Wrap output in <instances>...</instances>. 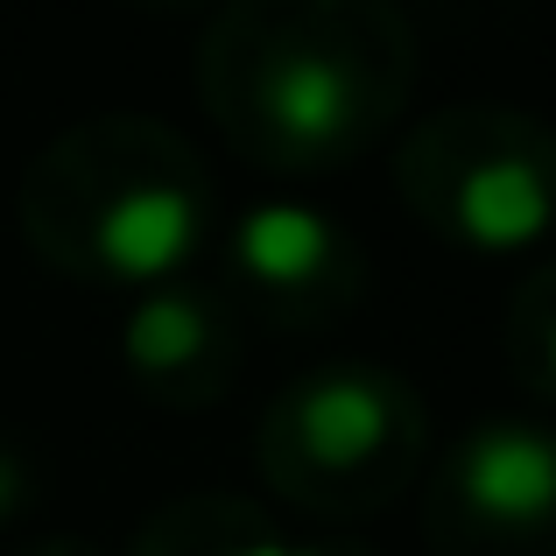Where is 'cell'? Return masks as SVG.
Here are the masks:
<instances>
[{
    "label": "cell",
    "mask_w": 556,
    "mask_h": 556,
    "mask_svg": "<svg viewBox=\"0 0 556 556\" xmlns=\"http://www.w3.org/2000/svg\"><path fill=\"white\" fill-rule=\"evenodd\" d=\"M458 493L501 529H535L556 515V437L529 422H486L458 451Z\"/></svg>",
    "instance_id": "obj_1"
},
{
    "label": "cell",
    "mask_w": 556,
    "mask_h": 556,
    "mask_svg": "<svg viewBox=\"0 0 556 556\" xmlns=\"http://www.w3.org/2000/svg\"><path fill=\"white\" fill-rule=\"evenodd\" d=\"M92 247L121 282H163L198 247V198L177 184H135L92 218Z\"/></svg>",
    "instance_id": "obj_2"
},
{
    "label": "cell",
    "mask_w": 556,
    "mask_h": 556,
    "mask_svg": "<svg viewBox=\"0 0 556 556\" xmlns=\"http://www.w3.org/2000/svg\"><path fill=\"white\" fill-rule=\"evenodd\" d=\"M556 218V190L529 155H486L458 177V232L486 254L535 247Z\"/></svg>",
    "instance_id": "obj_3"
},
{
    "label": "cell",
    "mask_w": 556,
    "mask_h": 556,
    "mask_svg": "<svg viewBox=\"0 0 556 556\" xmlns=\"http://www.w3.org/2000/svg\"><path fill=\"white\" fill-rule=\"evenodd\" d=\"M261 106H268V121L282 127L289 141L317 149V141H339L345 127H353L359 78H353V64H339V56H325V50H289L282 64L268 71V85H261Z\"/></svg>",
    "instance_id": "obj_4"
},
{
    "label": "cell",
    "mask_w": 556,
    "mask_h": 556,
    "mask_svg": "<svg viewBox=\"0 0 556 556\" xmlns=\"http://www.w3.org/2000/svg\"><path fill=\"white\" fill-rule=\"evenodd\" d=\"M296 437L317 465H359L388 437V394L367 374H317L296 394Z\"/></svg>",
    "instance_id": "obj_5"
},
{
    "label": "cell",
    "mask_w": 556,
    "mask_h": 556,
    "mask_svg": "<svg viewBox=\"0 0 556 556\" xmlns=\"http://www.w3.org/2000/svg\"><path fill=\"white\" fill-rule=\"evenodd\" d=\"M232 247H240V268L254 275V282L289 289V282H311V275L325 268L331 226H325V212H311V204L275 198V204H254V212L240 218Z\"/></svg>",
    "instance_id": "obj_6"
},
{
    "label": "cell",
    "mask_w": 556,
    "mask_h": 556,
    "mask_svg": "<svg viewBox=\"0 0 556 556\" xmlns=\"http://www.w3.org/2000/svg\"><path fill=\"white\" fill-rule=\"evenodd\" d=\"M198 353H204V311L190 296H177V289L149 296L127 317V359H135L141 374H177Z\"/></svg>",
    "instance_id": "obj_7"
},
{
    "label": "cell",
    "mask_w": 556,
    "mask_h": 556,
    "mask_svg": "<svg viewBox=\"0 0 556 556\" xmlns=\"http://www.w3.org/2000/svg\"><path fill=\"white\" fill-rule=\"evenodd\" d=\"M14 507H22V472H14V458L0 451V521H8Z\"/></svg>",
    "instance_id": "obj_8"
},
{
    "label": "cell",
    "mask_w": 556,
    "mask_h": 556,
    "mask_svg": "<svg viewBox=\"0 0 556 556\" xmlns=\"http://www.w3.org/2000/svg\"><path fill=\"white\" fill-rule=\"evenodd\" d=\"M232 556H317V549H296V543H247V549H232Z\"/></svg>",
    "instance_id": "obj_9"
},
{
    "label": "cell",
    "mask_w": 556,
    "mask_h": 556,
    "mask_svg": "<svg viewBox=\"0 0 556 556\" xmlns=\"http://www.w3.org/2000/svg\"><path fill=\"white\" fill-rule=\"evenodd\" d=\"M549 374H556V325H549Z\"/></svg>",
    "instance_id": "obj_10"
}]
</instances>
